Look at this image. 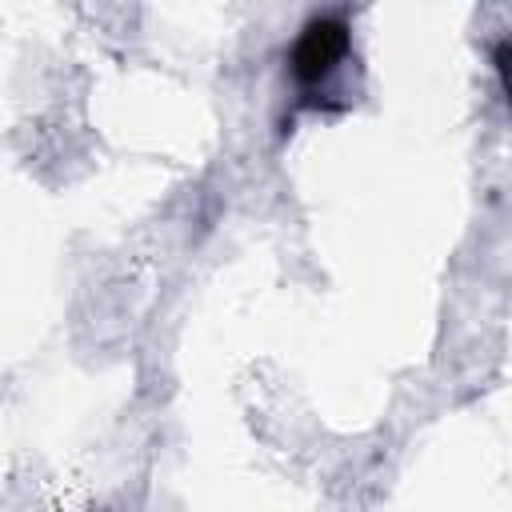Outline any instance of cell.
<instances>
[{
	"mask_svg": "<svg viewBox=\"0 0 512 512\" xmlns=\"http://www.w3.org/2000/svg\"><path fill=\"white\" fill-rule=\"evenodd\" d=\"M344 52H348V24L336 16H320L300 32L292 48V76L300 84H316L344 60Z\"/></svg>",
	"mask_w": 512,
	"mask_h": 512,
	"instance_id": "obj_1",
	"label": "cell"
}]
</instances>
